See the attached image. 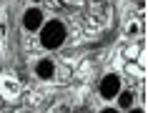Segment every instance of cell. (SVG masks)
<instances>
[{"instance_id":"1","label":"cell","mask_w":148,"mask_h":113,"mask_svg":"<svg viewBox=\"0 0 148 113\" xmlns=\"http://www.w3.org/2000/svg\"><path fill=\"white\" fill-rule=\"evenodd\" d=\"M63 38H65V28L60 23H48L43 28V35H40V40H43L45 48H58L63 43Z\"/></svg>"},{"instance_id":"2","label":"cell","mask_w":148,"mask_h":113,"mask_svg":"<svg viewBox=\"0 0 148 113\" xmlns=\"http://www.w3.org/2000/svg\"><path fill=\"white\" fill-rule=\"evenodd\" d=\"M118 88H121V83H118V78L116 75H108V78H103V83H101V93L106 98H113L118 93Z\"/></svg>"},{"instance_id":"3","label":"cell","mask_w":148,"mask_h":113,"mask_svg":"<svg viewBox=\"0 0 148 113\" xmlns=\"http://www.w3.org/2000/svg\"><path fill=\"white\" fill-rule=\"evenodd\" d=\"M40 20H43V15H40V10H28L23 15V23L28 30H35V28H40Z\"/></svg>"},{"instance_id":"4","label":"cell","mask_w":148,"mask_h":113,"mask_svg":"<svg viewBox=\"0 0 148 113\" xmlns=\"http://www.w3.org/2000/svg\"><path fill=\"white\" fill-rule=\"evenodd\" d=\"M38 75L40 78H50V75H53V63H50V60L38 63Z\"/></svg>"},{"instance_id":"5","label":"cell","mask_w":148,"mask_h":113,"mask_svg":"<svg viewBox=\"0 0 148 113\" xmlns=\"http://www.w3.org/2000/svg\"><path fill=\"white\" fill-rule=\"evenodd\" d=\"M118 101H121V105H123V108H128V105L133 103V96L125 90V93H121V98H118Z\"/></svg>"},{"instance_id":"6","label":"cell","mask_w":148,"mask_h":113,"mask_svg":"<svg viewBox=\"0 0 148 113\" xmlns=\"http://www.w3.org/2000/svg\"><path fill=\"white\" fill-rule=\"evenodd\" d=\"M103 113H116V111H103Z\"/></svg>"},{"instance_id":"7","label":"cell","mask_w":148,"mask_h":113,"mask_svg":"<svg viewBox=\"0 0 148 113\" xmlns=\"http://www.w3.org/2000/svg\"><path fill=\"white\" fill-rule=\"evenodd\" d=\"M133 113H143V111H133Z\"/></svg>"}]
</instances>
